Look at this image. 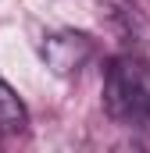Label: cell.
Here are the masks:
<instances>
[{
  "mask_svg": "<svg viewBox=\"0 0 150 153\" xmlns=\"http://www.w3.org/2000/svg\"><path fill=\"white\" fill-rule=\"evenodd\" d=\"M93 39L86 32H75V29H61V32H50V36L39 43V57L46 61V68L54 75H75L82 71L89 61H93Z\"/></svg>",
  "mask_w": 150,
  "mask_h": 153,
  "instance_id": "7a4b0ae2",
  "label": "cell"
},
{
  "mask_svg": "<svg viewBox=\"0 0 150 153\" xmlns=\"http://www.w3.org/2000/svg\"><path fill=\"white\" fill-rule=\"evenodd\" d=\"M29 128V111L25 103L18 100V93L0 78V132L4 135H18Z\"/></svg>",
  "mask_w": 150,
  "mask_h": 153,
  "instance_id": "3957f363",
  "label": "cell"
},
{
  "mask_svg": "<svg viewBox=\"0 0 150 153\" xmlns=\"http://www.w3.org/2000/svg\"><path fill=\"white\" fill-rule=\"evenodd\" d=\"M104 107L129 128H150V64L140 57H114L104 75Z\"/></svg>",
  "mask_w": 150,
  "mask_h": 153,
  "instance_id": "6da1fadb",
  "label": "cell"
}]
</instances>
